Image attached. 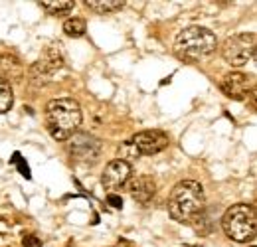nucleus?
I'll return each instance as SVG.
<instances>
[{"label":"nucleus","instance_id":"obj_1","mask_svg":"<svg viewBox=\"0 0 257 247\" xmlns=\"http://www.w3.org/2000/svg\"><path fill=\"white\" fill-rule=\"evenodd\" d=\"M83 121L81 107L73 97H58L46 105V127L54 141H69Z\"/></svg>","mask_w":257,"mask_h":247},{"label":"nucleus","instance_id":"obj_2","mask_svg":"<svg viewBox=\"0 0 257 247\" xmlns=\"http://www.w3.org/2000/svg\"><path fill=\"white\" fill-rule=\"evenodd\" d=\"M206 210L204 186L196 180H182L168 194V214L178 223H192Z\"/></svg>","mask_w":257,"mask_h":247},{"label":"nucleus","instance_id":"obj_3","mask_svg":"<svg viewBox=\"0 0 257 247\" xmlns=\"http://www.w3.org/2000/svg\"><path fill=\"white\" fill-rule=\"evenodd\" d=\"M218 48L216 34L204 26H188L178 32L174 40V52L190 62L206 60L210 58Z\"/></svg>","mask_w":257,"mask_h":247},{"label":"nucleus","instance_id":"obj_4","mask_svg":"<svg viewBox=\"0 0 257 247\" xmlns=\"http://www.w3.org/2000/svg\"><path fill=\"white\" fill-rule=\"evenodd\" d=\"M255 225V208L249 204H235V206L227 208L222 217L224 233L231 241H237V243H245V241L253 239Z\"/></svg>","mask_w":257,"mask_h":247},{"label":"nucleus","instance_id":"obj_5","mask_svg":"<svg viewBox=\"0 0 257 247\" xmlns=\"http://www.w3.org/2000/svg\"><path fill=\"white\" fill-rule=\"evenodd\" d=\"M222 58L225 63H229L231 67H241L247 62H251L255 58V34H233L222 44L220 50Z\"/></svg>","mask_w":257,"mask_h":247},{"label":"nucleus","instance_id":"obj_6","mask_svg":"<svg viewBox=\"0 0 257 247\" xmlns=\"http://www.w3.org/2000/svg\"><path fill=\"white\" fill-rule=\"evenodd\" d=\"M127 143L133 147L135 155L139 158V156H153L162 153L168 147L170 139H168V135L164 131L151 129V131H141V133L133 135Z\"/></svg>","mask_w":257,"mask_h":247},{"label":"nucleus","instance_id":"obj_7","mask_svg":"<svg viewBox=\"0 0 257 247\" xmlns=\"http://www.w3.org/2000/svg\"><path fill=\"white\" fill-rule=\"evenodd\" d=\"M69 155L81 164H95L101 156V141L87 133H75L69 139Z\"/></svg>","mask_w":257,"mask_h":247},{"label":"nucleus","instance_id":"obj_8","mask_svg":"<svg viewBox=\"0 0 257 247\" xmlns=\"http://www.w3.org/2000/svg\"><path fill=\"white\" fill-rule=\"evenodd\" d=\"M133 176V166L121 160V158H115L111 162H107V166L103 168V174H101V186L105 190H109L111 194L125 188L127 182Z\"/></svg>","mask_w":257,"mask_h":247},{"label":"nucleus","instance_id":"obj_9","mask_svg":"<svg viewBox=\"0 0 257 247\" xmlns=\"http://www.w3.org/2000/svg\"><path fill=\"white\" fill-rule=\"evenodd\" d=\"M253 81H255L253 75H247V73H241V71H229L227 75L222 77L220 89H222L229 99L245 101L247 95L253 91V87H255Z\"/></svg>","mask_w":257,"mask_h":247},{"label":"nucleus","instance_id":"obj_10","mask_svg":"<svg viewBox=\"0 0 257 247\" xmlns=\"http://www.w3.org/2000/svg\"><path fill=\"white\" fill-rule=\"evenodd\" d=\"M127 190L135 202H139V204H149V202L155 198L157 184H155V180H153L151 176L143 174V176L131 178L127 182Z\"/></svg>","mask_w":257,"mask_h":247},{"label":"nucleus","instance_id":"obj_11","mask_svg":"<svg viewBox=\"0 0 257 247\" xmlns=\"http://www.w3.org/2000/svg\"><path fill=\"white\" fill-rule=\"evenodd\" d=\"M48 14H52V16H65V14H69L71 10H73V6H75V2L73 0H42V2H38Z\"/></svg>","mask_w":257,"mask_h":247},{"label":"nucleus","instance_id":"obj_12","mask_svg":"<svg viewBox=\"0 0 257 247\" xmlns=\"http://www.w3.org/2000/svg\"><path fill=\"white\" fill-rule=\"evenodd\" d=\"M125 0H85V6L97 14H111L125 6Z\"/></svg>","mask_w":257,"mask_h":247},{"label":"nucleus","instance_id":"obj_13","mask_svg":"<svg viewBox=\"0 0 257 247\" xmlns=\"http://www.w3.org/2000/svg\"><path fill=\"white\" fill-rule=\"evenodd\" d=\"M14 105V91H12V85L8 79H4L0 75V115L2 113H8Z\"/></svg>","mask_w":257,"mask_h":247},{"label":"nucleus","instance_id":"obj_14","mask_svg":"<svg viewBox=\"0 0 257 247\" xmlns=\"http://www.w3.org/2000/svg\"><path fill=\"white\" fill-rule=\"evenodd\" d=\"M85 30H87V22L83 18H79V16L67 18L64 22V32L71 38H81L85 34Z\"/></svg>","mask_w":257,"mask_h":247},{"label":"nucleus","instance_id":"obj_15","mask_svg":"<svg viewBox=\"0 0 257 247\" xmlns=\"http://www.w3.org/2000/svg\"><path fill=\"white\" fill-rule=\"evenodd\" d=\"M10 164L12 166H16L18 168V172L26 178V180H32V172H30V166H28V162H26V158L20 155L18 151L12 155V158H10Z\"/></svg>","mask_w":257,"mask_h":247},{"label":"nucleus","instance_id":"obj_16","mask_svg":"<svg viewBox=\"0 0 257 247\" xmlns=\"http://www.w3.org/2000/svg\"><path fill=\"white\" fill-rule=\"evenodd\" d=\"M107 204H109L111 208H115V210H121V208H123V198L117 196V194H109V196H107Z\"/></svg>","mask_w":257,"mask_h":247},{"label":"nucleus","instance_id":"obj_17","mask_svg":"<svg viewBox=\"0 0 257 247\" xmlns=\"http://www.w3.org/2000/svg\"><path fill=\"white\" fill-rule=\"evenodd\" d=\"M24 247H42V241L36 235H26L24 237Z\"/></svg>","mask_w":257,"mask_h":247}]
</instances>
